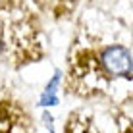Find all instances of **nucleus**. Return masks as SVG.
Returning a JSON list of instances; mask_svg holds the SVG:
<instances>
[{"label":"nucleus","instance_id":"f257e3e1","mask_svg":"<svg viewBox=\"0 0 133 133\" xmlns=\"http://www.w3.org/2000/svg\"><path fill=\"white\" fill-rule=\"evenodd\" d=\"M70 75L77 95H104L116 81H131V50L118 43L81 48L70 58Z\"/></svg>","mask_w":133,"mask_h":133}]
</instances>
